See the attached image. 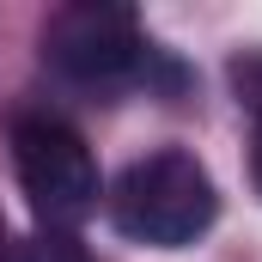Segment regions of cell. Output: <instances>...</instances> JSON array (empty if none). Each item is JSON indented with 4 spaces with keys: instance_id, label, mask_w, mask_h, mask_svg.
<instances>
[{
    "instance_id": "1",
    "label": "cell",
    "mask_w": 262,
    "mask_h": 262,
    "mask_svg": "<svg viewBox=\"0 0 262 262\" xmlns=\"http://www.w3.org/2000/svg\"><path fill=\"white\" fill-rule=\"evenodd\" d=\"M110 226L128 238V244H146V250H183L195 244L201 232L220 220V189L207 177L195 152L183 146H159L146 159H134L128 171L110 183Z\"/></svg>"
},
{
    "instance_id": "5",
    "label": "cell",
    "mask_w": 262,
    "mask_h": 262,
    "mask_svg": "<svg viewBox=\"0 0 262 262\" xmlns=\"http://www.w3.org/2000/svg\"><path fill=\"white\" fill-rule=\"evenodd\" d=\"M250 183L262 195V116H256V134H250Z\"/></svg>"
},
{
    "instance_id": "4",
    "label": "cell",
    "mask_w": 262,
    "mask_h": 262,
    "mask_svg": "<svg viewBox=\"0 0 262 262\" xmlns=\"http://www.w3.org/2000/svg\"><path fill=\"white\" fill-rule=\"evenodd\" d=\"M0 262H92L67 232H25V238H6Z\"/></svg>"
},
{
    "instance_id": "3",
    "label": "cell",
    "mask_w": 262,
    "mask_h": 262,
    "mask_svg": "<svg viewBox=\"0 0 262 262\" xmlns=\"http://www.w3.org/2000/svg\"><path fill=\"white\" fill-rule=\"evenodd\" d=\"M37 49H43V67L55 79L98 92V98L146 79V67H152V43H146L140 18L128 6H110V0H73L61 12H49Z\"/></svg>"
},
{
    "instance_id": "2",
    "label": "cell",
    "mask_w": 262,
    "mask_h": 262,
    "mask_svg": "<svg viewBox=\"0 0 262 262\" xmlns=\"http://www.w3.org/2000/svg\"><path fill=\"white\" fill-rule=\"evenodd\" d=\"M6 146H12V177L31 213L43 220V232H73L98 213V195H104L98 159L73 122L49 110H18L6 122Z\"/></svg>"
}]
</instances>
